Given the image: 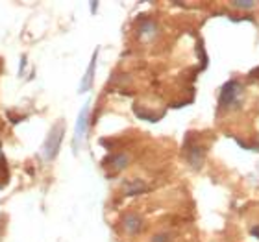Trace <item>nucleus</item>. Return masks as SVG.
I'll return each instance as SVG.
<instances>
[{
  "label": "nucleus",
  "instance_id": "nucleus-5",
  "mask_svg": "<svg viewBox=\"0 0 259 242\" xmlns=\"http://www.w3.org/2000/svg\"><path fill=\"white\" fill-rule=\"evenodd\" d=\"M124 227H126V231L128 233H137L139 231V227H141V218H137V216H126V220H124Z\"/></svg>",
  "mask_w": 259,
  "mask_h": 242
},
{
  "label": "nucleus",
  "instance_id": "nucleus-4",
  "mask_svg": "<svg viewBox=\"0 0 259 242\" xmlns=\"http://www.w3.org/2000/svg\"><path fill=\"white\" fill-rule=\"evenodd\" d=\"M95 67H97V52L93 56L91 63H89V69H87L85 76H83V80H81V87H80V92H87L91 89L93 85V78H95Z\"/></svg>",
  "mask_w": 259,
  "mask_h": 242
},
{
  "label": "nucleus",
  "instance_id": "nucleus-6",
  "mask_svg": "<svg viewBox=\"0 0 259 242\" xmlns=\"http://www.w3.org/2000/svg\"><path fill=\"white\" fill-rule=\"evenodd\" d=\"M232 6L239 10H250V8H255L257 2H232Z\"/></svg>",
  "mask_w": 259,
  "mask_h": 242
},
{
  "label": "nucleus",
  "instance_id": "nucleus-7",
  "mask_svg": "<svg viewBox=\"0 0 259 242\" xmlns=\"http://www.w3.org/2000/svg\"><path fill=\"white\" fill-rule=\"evenodd\" d=\"M252 235H254V237H257V238H259V226H255L254 229H252Z\"/></svg>",
  "mask_w": 259,
  "mask_h": 242
},
{
  "label": "nucleus",
  "instance_id": "nucleus-3",
  "mask_svg": "<svg viewBox=\"0 0 259 242\" xmlns=\"http://www.w3.org/2000/svg\"><path fill=\"white\" fill-rule=\"evenodd\" d=\"M87 115H89V104H85V106H83V109L80 111V115H78V122H76V133H74L76 144H78V140H81V139H83V135H85Z\"/></svg>",
  "mask_w": 259,
  "mask_h": 242
},
{
  "label": "nucleus",
  "instance_id": "nucleus-1",
  "mask_svg": "<svg viewBox=\"0 0 259 242\" xmlns=\"http://www.w3.org/2000/svg\"><path fill=\"white\" fill-rule=\"evenodd\" d=\"M243 104V85L237 80H230L228 83H224L219 96V106L222 109H237Z\"/></svg>",
  "mask_w": 259,
  "mask_h": 242
},
{
  "label": "nucleus",
  "instance_id": "nucleus-2",
  "mask_svg": "<svg viewBox=\"0 0 259 242\" xmlns=\"http://www.w3.org/2000/svg\"><path fill=\"white\" fill-rule=\"evenodd\" d=\"M61 139H63V124H56L52 131L49 133L47 140H45V146H43V156L52 161L56 156H58V152H60V144H61Z\"/></svg>",
  "mask_w": 259,
  "mask_h": 242
}]
</instances>
